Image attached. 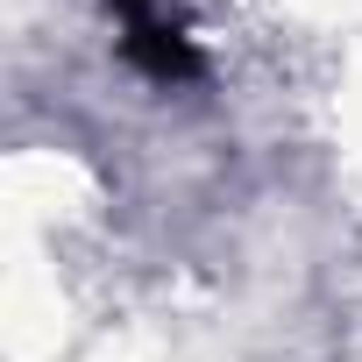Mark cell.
Wrapping results in <instances>:
<instances>
[{"label": "cell", "mask_w": 362, "mask_h": 362, "mask_svg": "<svg viewBox=\"0 0 362 362\" xmlns=\"http://www.w3.org/2000/svg\"><path fill=\"white\" fill-rule=\"evenodd\" d=\"M107 8H114L121 29H128V22H149V15H156V0H107Z\"/></svg>", "instance_id": "cell-2"}, {"label": "cell", "mask_w": 362, "mask_h": 362, "mask_svg": "<svg viewBox=\"0 0 362 362\" xmlns=\"http://www.w3.org/2000/svg\"><path fill=\"white\" fill-rule=\"evenodd\" d=\"M121 57H128L142 78H156V86H192V78H206V57H199V43L185 36V22H163V15L128 22Z\"/></svg>", "instance_id": "cell-1"}]
</instances>
